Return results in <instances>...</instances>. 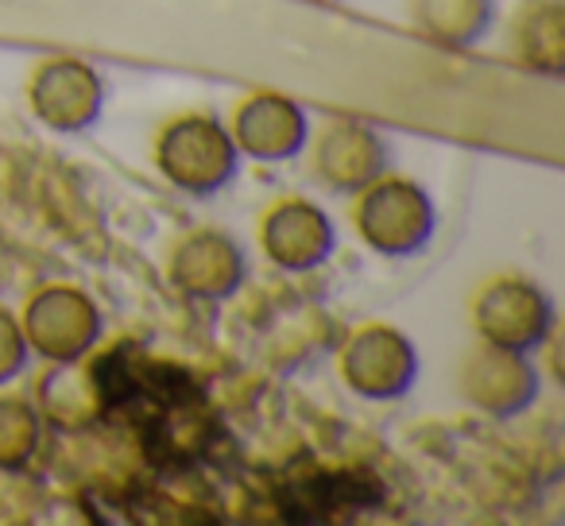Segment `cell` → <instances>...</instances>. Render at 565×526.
<instances>
[{"mask_svg":"<svg viewBox=\"0 0 565 526\" xmlns=\"http://www.w3.org/2000/svg\"><path fill=\"white\" fill-rule=\"evenodd\" d=\"M411 28L449 51H469L492 32L495 0H411Z\"/></svg>","mask_w":565,"mask_h":526,"instance_id":"7c38bea8","label":"cell"},{"mask_svg":"<svg viewBox=\"0 0 565 526\" xmlns=\"http://www.w3.org/2000/svg\"><path fill=\"white\" fill-rule=\"evenodd\" d=\"M557 322L546 287L526 276H495L472 299V330L484 345L539 353Z\"/></svg>","mask_w":565,"mask_h":526,"instance_id":"277c9868","label":"cell"},{"mask_svg":"<svg viewBox=\"0 0 565 526\" xmlns=\"http://www.w3.org/2000/svg\"><path fill=\"white\" fill-rule=\"evenodd\" d=\"M353 228L376 256L403 259L434 240L438 210L434 197L407 174H380L353 194Z\"/></svg>","mask_w":565,"mask_h":526,"instance_id":"7a4b0ae2","label":"cell"},{"mask_svg":"<svg viewBox=\"0 0 565 526\" xmlns=\"http://www.w3.org/2000/svg\"><path fill=\"white\" fill-rule=\"evenodd\" d=\"M387 171V143L364 120H330L318 128L315 148H310V174L322 182L330 194L353 197L369 182Z\"/></svg>","mask_w":565,"mask_h":526,"instance_id":"30bf717a","label":"cell"},{"mask_svg":"<svg viewBox=\"0 0 565 526\" xmlns=\"http://www.w3.org/2000/svg\"><path fill=\"white\" fill-rule=\"evenodd\" d=\"M28 361H32V348L20 330V318L9 307H0V387L12 384L28 368Z\"/></svg>","mask_w":565,"mask_h":526,"instance_id":"2e32d148","label":"cell"},{"mask_svg":"<svg viewBox=\"0 0 565 526\" xmlns=\"http://www.w3.org/2000/svg\"><path fill=\"white\" fill-rule=\"evenodd\" d=\"M341 384L369 402H392L415 387L418 348L399 325L369 322L349 333L338 353Z\"/></svg>","mask_w":565,"mask_h":526,"instance_id":"5b68a950","label":"cell"},{"mask_svg":"<svg viewBox=\"0 0 565 526\" xmlns=\"http://www.w3.org/2000/svg\"><path fill=\"white\" fill-rule=\"evenodd\" d=\"M40 415L43 422L58 426L66 433H78L97 422L102 415V387L89 379L82 361L74 364H51L47 376L40 379Z\"/></svg>","mask_w":565,"mask_h":526,"instance_id":"5bb4252c","label":"cell"},{"mask_svg":"<svg viewBox=\"0 0 565 526\" xmlns=\"http://www.w3.org/2000/svg\"><path fill=\"white\" fill-rule=\"evenodd\" d=\"M167 279L194 302H225L248 279V256L241 240L221 228H190L167 256Z\"/></svg>","mask_w":565,"mask_h":526,"instance_id":"ba28073f","label":"cell"},{"mask_svg":"<svg viewBox=\"0 0 565 526\" xmlns=\"http://www.w3.org/2000/svg\"><path fill=\"white\" fill-rule=\"evenodd\" d=\"M156 171L186 197H213L236 179L241 151L213 112H179L156 136Z\"/></svg>","mask_w":565,"mask_h":526,"instance_id":"6da1fadb","label":"cell"},{"mask_svg":"<svg viewBox=\"0 0 565 526\" xmlns=\"http://www.w3.org/2000/svg\"><path fill=\"white\" fill-rule=\"evenodd\" d=\"M20 330L32 356L47 364H74L97 348L105 322L94 294L82 291L78 283H47L28 294L20 310Z\"/></svg>","mask_w":565,"mask_h":526,"instance_id":"3957f363","label":"cell"},{"mask_svg":"<svg viewBox=\"0 0 565 526\" xmlns=\"http://www.w3.org/2000/svg\"><path fill=\"white\" fill-rule=\"evenodd\" d=\"M457 387L469 407H477L488 418H515L534 407L539 399L542 376L534 368L531 353H515V348L484 345L469 348L457 368Z\"/></svg>","mask_w":565,"mask_h":526,"instance_id":"52a82bcc","label":"cell"},{"mask_svg":"<svg viewBox=\"0 0 565 526\" xmlns=\"http://www.w3.org/2000/svg\"><path fill=\"white\" fill-rule=\"evenodd\" d=\"M228 132L241 155L256 163H287L310 143V117L282 94H252L233 109Z\"/></svg>","mask_w":565,"mask_h":526,"instance_id":"8fae6325","label":"cell"},{"mask_svg":"<svg viewBox=\"0 0 565 526\" xmlns=\"http://www.w3.org/2000/svg\"><path fill=\"white\" fill-rule=\"evenodd\" d=\"M43 441V415L24 395H0V476H20Z\"/></svg>","mask_w":565,"mask_h":526,"instance_id":"9a60e30c","label":"cell"},{"mask_svg":"<svg viewBox=\"0 0 565 526\" xmlns=\"http://www.w3.org/2000/svg\"><path fill=\"white\" fill-rule=\"evenodd\" d=\"M28 109L43 128L58 136L89 132L105 112L102 71L71 55L47 58L28 78Z\"/></svg>","mask_w":565,"mask_h":526,"instance_id":"8992f818","label":"cell"},{"mask_svg":"<svg viewBox=\"0 0 565 526\" xmlns=\"http://www.w3.org/2000/svg\"><path fill=\"white\" fill-rule=\"evenodd\" d=\"M338 248L333 217L310 197H279L259 217V251L287 276L322 268Z\"/></svg>","mask_w":565,"mask_h":526,"instance_id":"9c48e42d","label":"cell"},{"mask_svg":"<svg viewBox=\"0 0 565 526\" xmlns=\"http://www.w3.org/2000/svg\"><path fill=\"white\" fill-rule=\"evenodd\" d=\"M511 47L534 74L557 78L565 71V4L562 0H526L511 20Z\"/></svg>","mask_w":565,"mask_h":526,"instance_id":"4fadbf2b","label":"cell"}]
</instances>
